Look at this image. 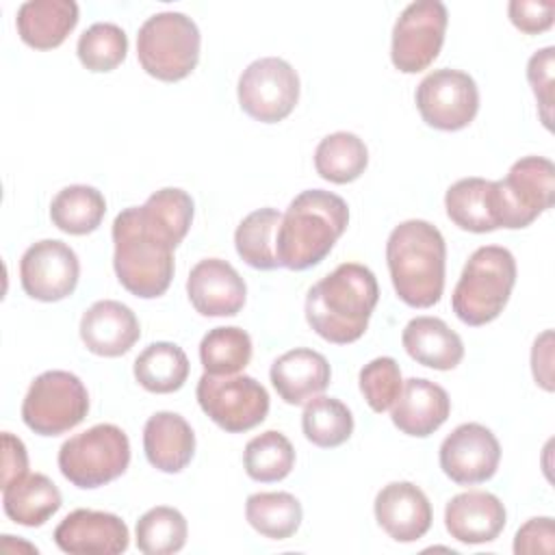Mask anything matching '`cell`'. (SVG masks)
<instances>
[{
  "mask_svg": "<svg viewBox=\"0 0 555 555\" xmlns=\"http://www.w3.org/2000/svg\"><path fill=\"white\" fill-rule=\"evenodd\" d=\"M375 273L360 262H343L306 295V321L327 343H356L377 306Z\"/></svg>",
  "mask_w": 555,
  "mask_h": 555,
  "instance_id": "obj_1",
  "label": "cell"
},
{
  "mask_svg": "<svg viewBox=\"0 0 555 555\" xmlns=\"http://www.w3.org/2000/svg\"><path fill=\"white\" fill-rule=\"evenodd\" d=\"M349 223L347 202L323 189L301 191L282 215L275 236L280 267L306 271L332 251Z\"/></svg>",
  "mask_w": 555,
  "mask_h": 555,
  "instance_id": "obj_2",
  "label": "cell"
},
{
  "mask_svg": "<svg viewBox=\"0 0 555 555\" xmlns=\"http://www.w3.org/2000/svg\"><path fill=\"white\" fill-rule=\"evenodd\" d=\"M386 262L397 297L412 308H431L444 291L447 245L425 219H408L386 241Z\"/></svg>",
  "mask_w": 555,
  "mask_h": 555,
  "instance_id": "obj_3",
  "label": "cell"
},
{
  "mask_svg": "<svg viewBox=\"0 0 555 555\" xmlns=\"http://www.w3.org/2000/svg\"><path fill=\"white\" fill-rule=\"evenodd\" d=\"M113 267L119 284L141 299L160 297L173 278V249L154 232L141 206L124 208L113 221Z\"/></svg>",
  "mask_w": 555,
  "mask_h": 555,
  "instance_id": "obj_4",
  "label": "cell"
},
{
  "mask_svg": "<svg viewBox=\"0 0 555 555\" xmlns=\"http://www.w3.org/2000/svg\"><path fill=\"white\" fill-rule=\"evenodd\" d=\"M514 284L516 260L512 251L499 245L477 247L453 288L451 308L462 323L486 325L503 312Z\"/></svg>",
  "mask_w": 555,
  "mask_h": 555,
  "instance_id": "obj_5",
  "label": "cell"
},
{
  "mask_svg": "<svg viewBox=\"0 0 555 555\" xmlns=\"http://www.w3.org/2000/svg\"><path fill=\"white\" fill-rule=\"evenodd\" d=\"M199 28L180 11H160L147 17L137 35L141 67L158 80L186 78L199 61Z\"/></svg>",
  "mask_w": 555,
  "mask_h": 555,
  "instance_id": "obj_6",
  "label": "cell"
},
{
  "mask_svg": "<svg viewBox=\"0 0 555 555\" xmlns=\"http://www.w3.org/2000/svg\"><path fill=\"white\" fill-rule=\"evenodd\" d=\"M130 440L113 423H100L65 440L59 449V468L76 488H100L126 473Z\"/></svg>",
  "mask_w": 555,
  "mask_h": 555,
  "instance_id": "obj_7",
  "label": "cell"
},
{
  "mask_svg": "<svg viewBox=\"0 0 555 555\" xmlns=\"http://www.w3.org/2000/svg\"><path fill=\"white\" fill-rule=\"evenodd\" d=\"M555 202V165L544 156L516 160L503 180L492 182V206L499 228H527Z\"/></svg>",
  "mask_w": 555,
  "mask_h": 555,
  "instance_id": "obj_8",
  "label": "cell"
},
{
  "mask_svg": "<svg viewBox=\"0 0 555 555\" xmlns=\"http://www.w3.org/2000/svg\"><path fill=\"white\" fill-rule=\"evenodd\" d=\"M89 412V392L69 371H46L33 379L22 401V421L39 436L74 429Z\"/></svg>",
  "mask_w": 555,
  "mask_h": 555,
  "instance_id": "obj_9",
  "label": "cell"
},
{
  "mask_svg": "<svg viewBox=\"0 0 555 555\" xmlns=\"http://www.w3.org/2000/svg\"><path fill=\"white\" fill-rule=\"evenodd\" d=\"M195 395L204 414L230 434L249 431L269 414V392L249 375L204 373Z\"/></svg>",
  "mask_w": 555,
  "mask_h": 555,
  "instance_id": "obj_10",
  "label": "cell"
},
{
  "mask_svg": "<svg viewBox=\"0 0 555 555\" xmlns=\"http://www.w3.org/2000/svg\"><path fill=\"white\" fill-rule=\"evenodd\" d=\"M236 93L241 108L251 119L275 124L293 113L299 100V76L284 59H256L243 69Z\"/></svg>",
  "mask_w": 555,
  "mask_h": 555,
  "instance_id": "obj_11",
  "label": "cell"
},
{
  "mask_svg": "<svg viewBox=\"0 0 555 555\" xmlns=\"http://www.w3.org/2000/svg\"><path fill=\"white\" fill-rule=\"evenodd\" d=\"M449 13L440 0H416L408 4L395 22L390 59L403 74L427 69L442 43Z\"/></svg>",
  "mask_w": 555,
  "mask_h": 555,
  "instance_id": "obj_12",
  "label": "cell"
},
{
  "mask_svg": "<svg viewBox=\"0 0 555 555\" xmlns=\"http://www.w3.org/2000/svg\"><path fill=\"white\" fill-rule=\"evenodd\" d=\"M423 121L436 130H462L479 111V89L466 72L442 67L427 74L414 93Z\"/></svg>",
  "mask_w": 555,
  "mask_h": 555,
  "instance_id": "obj_13",
  "label": "cell"
},
{
  "mask_svg": "<svg viewBox=\"0 0 555 555\" xmlns=\"http://www.w3.org/2000/svg\"><path fill=\"white\" fill-rule=\"evenodd\" d=\"M80 262L76 251L56 238L33 243L20 260V282L37 301H61L76 291Z\"/></svg>",
  "mask_w": 555,
  "mask_h": 555,
  "instance_id": "obj_14",
  "label": "cell"
},
{
  "mask_svg": "<svg viewBox=\"0 0 555 555\" xmlns=\"http://www.w3.org/2000/svg\"><path fill=\"white\" fill-rule=\"evenodd\" d=\"M499 462L501 444L481 423L457 425L440 444V468L460 486L488 481L494 477Z\"/></svg>",
  "mask_w": 555,
  "mask_h": 555,
  "instance_id": "obj_15",
  "label": "cell"
},
{
  "mask_svg": "<svg viewBox=\"0 0 555 555\" xmlns=\"http://www.w3.org/2000/svg\"><path fill=\"white\" fill-rule=\"evenodd\" d=\"M54 542L69 555H117L128 548L130 533L117 514L80 507L56 525Z\"/></svg>",
  "mask_w": 555,
  "mask_h": 555,
  "instance_id": "obj_16",
  "label": "cell"
},
{
  "mask_svg": "<svg viewBox=\"0 0 555 555\" xmlns=\"http://www.w3.org/2000/svg\"><path fill=\"white\" fill-rule=\"evenodd\" d=\"M186 295L204 317H234L245 306L247 286L230 262L204 258L186 278Z\"/></svg>",
  "mask_w": 555,
  "mask_h": 555,
  "instance_id": "obj_17",
  "label": "cell"
},
{
  "mask_svg": "<svg viewBox=\"0 0 555 555\" xmlns=\"http://www.w3.org/2000/svg\"><path fill=\"white\" fill-rule=\"evenodd\" d=\"M379 527L397 542H416L431 527V503L412 481L384 486L373 503Z\"/></svg>",
  "mask_w": 555,
  "mask_h": 555,
  "instance_id": "obj_18",
  "label": "cell"
},
{
  "mask_svg": "<svg viewBox=\"0 0 555 555\" xmlns=\"http://www.w3.org/2000/svg\"><path fill=\"white\" fill-rule=\"evenodd\" d=\"M141 327L137 314L121 301L100 299L89 306L80 319V338L85 347L102 358H117L132 349Z\"/></svg>",
  "mask_w": 555,
  "mask_h": 555,
  "instance_id": "obj_19",
  "label": "cell"
},
{
  "mask_svg": "<svg viewBox=\"0 0 555 555\" xmlns=\"http://www.w3.org/2000/svg\"><path fill=\"white\" fill-rule=\"evenodd\" d=\"M507 520L499 496L483 490L455 494L444 507V527L462 544H483L499 538Z\"/></svg>",
  "mask_w": 555,
  "mask_h": 555,
  "instance_id": "obj_20",
  "label": "cell"
},
{
  "mask_svg": "<svg viewBox=\"0 0 555 555\" xmlns=\"http://www.w3.org/2000/svg\"><path fill=\"white\" fill-rule=\"evenodd\" d=\"M451 412L447 390L429 379L410 377L392 403V425L414 438L431 436Z\"/></svg>",
  "mask_w": 555,
  "mask_h": 555,
  "instance_id": "obj_21",
  "label": "cell"
},
{
  "mask_svg": "<svg viewBox=\"0 0 555 555\" xmlns=\"http://www.w3.org/2000/svg\"><path fill=\"white\" fill-rule=\"evenodd\" d=\"M269 377L282 401L304 405L327 388L332 369L323 353L297 347L273 360Z\"/></svg>",
  "mask_w": 555,
  "mask_h": 555,
  "instance_id": "obj_22",
  "label": "cell"
},
{
  "mask_svg": "<svg viewBox=\"0 0 555 555\" xmlns=\"http://www.w3.org/2000/svg\"><path fill=\"white\" fill-rule=\"evenodd\" d=\"M143 451L147 462L163 473H180L193 460L195 434L184 416L156 412L143 427Z\"/></svg>",
  "mask_w": 555,
  "mask_h": 555,
  "instance_id": "obj_23",
  "label": "cell"
},
{
  "mask_svg": "<svg viewBox=\"0 0 555 555\" xmlns=\"http://www.w3.org/2000/svg\"><path fill=\"white\" fill-rule=\"evenodd\" d=\"M78 24L74 0H28L20 4L15 26L20 39L35 50L61 46Z\"/></svg>",
  "mask_w": 555,
  "mask_h": 555,
  "instance_id": "obj_24",
  "label": "cell"
},
{
  "mask_svg": "<svg viewBox=\"0 0 555 555\" xmlns=\"http://www.w3.org/2000/svg\"><path fill=\"white\" fill-rule=\"evenodd\" d=\"M401 343L412 360L436 371H451L464 358L460 334L438 317H416L408 321Z\"/></svg>",
  "mask_w": 555,
  "mask_h": 555,
  "instance_id": "obj_25",
  "label": "cell"
},
{
  "mask_svg": "<svg viewBox=\"0 0 555 555\" xmlns=\"http://www.w3.org/2000/svg\"><path fill=\"white\" fill-rule=\"evenodd\" d=\"M61 503V490L43 473H26L2 488L4 514L24 527L46 525L59 512Z\"/></svg>",
  "mask_w": 555,
  "mask_h": 555,
  "instance_id": "obj_26",
  "label": "cell"
},
{
  "mask_svg": "<svg viewBox=\"0 0 555 555\" xmlns=\"http://www.w3.org/2000/svg\"><path fill=\"white\" fill-rule=\"evenodd\" d=\"M444 208L449 219L466 232H492L496 230L492 206V180L462 178L447 189Z\"/></svg>",
  "mask_w": 555,
  "mask_h": 555,
  "instance_id": "obj_27",
  "label": "cell"
},
{
  "mask_svg": "<svg viewBox=\"0 0 555 555\" xmlns=\"http://www.w3.org/2000/svg\"><path fill=\"white\" fill-rule=\"evenodd\" d=\"M189 377V358L176 343L158 340L147 345L134 360V379L156 395L176 392Z\"/></svg>",
  "mask_w": 555,
  "mask_h": 555,
  "instance_id": "obj_28",
  "label": "cell"
},
{
  "mask_svg": "<svg viewBox=\"0 0 555 555\" xmlns=\"http://www.w3.org/2000/svg\"><path fill=\"white\" fill-rule=\"evenodd\" d=\"M106 212L104 195L89 184H69L61 189L50 204L52 223L67 234L82 236L102 223Z\"/></svg>",
  "mask_w": 555,
  "mask_h": 555,
  "instance_id": "obj_29",
  "label": "cell"
},
{
  "mask_svg": "<svg viewBox=\"0 0 555 555\" xmlns=\"http://www.w3.org/2000/svg\"><path fill=\"white\" fill-rule=\"evenodd\" d=\"M369 165V150L353 132H332L319 141L314 150L317 173L334 184L358 180Z\"/></svg>",
  "mask_w": 555,
  "mask_h": 555,
  "instance_id": "obj_30",
  "label": "cell"
},
{
  "mask_svg": "<svg viewBox=\"0 0 555 555\" xmlns=\"http://www.w3.org/2000/svg\"><path fill=\"white\" fill-rule=\"evenodd\" d=\"M282 215L271 206L258 208L243 217L234 232L236 254L243 258V262L260 271H271L280 267L275 256V236Z\"/></svg>",
  "mask_w": 555,
  "mask_h": 555,
  "instance_id": "obj_31",
  "label": "cell"
},
{
  "mask_svg": "<svg viewBox=\"0 0 555 555\" xmlns=\"http://www.w3.org/2000/svg\"><path fill=\"white\" fill-rule=\"evenodd\" d=\"M301 503L291 492H256L247 496L245 518L264 538L286 540L301 525Z\"/></svg>",
  "mask_w": 555,
  "mask_h": 555,
  "instance_id": "obj_32",
  "label": "cell"
},
{
  "mask_svg": "<svg viewBox=\"0 0 555 555\" xmlns=\"http://www.w3.org/2000/svg\"><path fill=\"white\" fill-rule=\"evenodd\" d=\"M301 429L312 444L334 449L351 438L353 416L340 399L317 395L304 408Z\"/></svg>",
  "mask_w": 555,
  "mask_h": 555,
  "instance_id": "obj_33",
  "label": "cell"
},
{
  "mask_svg": "<svg viewBox=\"0 0 555 555\" xmlns=\"http://www.w3.org/2000/svg\"><path fill=\"white\" fill-rule=\"evenodd\" d=\"M145 223L158 232L171 247H178L193 221V199L186 191L165 186L147 197L141 206Z\"/></svg>",
  "mask_w": 555,
  "mask_h": 555,
  "instance_id": "obj_34",
  "label": "cell"
},
{
  "mask_svg": "<svg viewBox=\"0 0 555 555\" xmlns=\"http://www.w3.org/2000/svg\"><path fill=\"white\" fill-rule=\"evenodd\" d=\"M243 466L254 481H282L295 466V449L282 431L267 429L245 444Z\"/></svg>",
  "mask_w": 555,
  "mask_h": 555,
  "instance_id": "obj_35",
  "label": "cell"
},
{
  "mask_svg": "<svg viewBox=\"0 0 555 555\" xmlns=\"http://www.w3.org/2000/svg\"><path fill=\"white\" fill-rule=\"evenodd\" d=\"M199 360L204 373L234 375L251 360V338L236 325L212 327L199 343Z\"/></svg>",
  "mask_w": 555,
  "mask_h": 555,
  "instance_id": "obj_36",
  "label": "cell"
},
{
  "mask_svg": "<svg viewBox=\"0 0 555 555\" xmlns=\"http://www.w3.org/2000/svg\"><path fill=\"white\" fill-rule=\"evenodd\" d=\"M137 546L145 555H171L186 544V518L169 505L147 509L134 527Z\"/></svg>",
  "mask_w": 555,
  "mask_h": 555,
  "instance_id": "obj_37",
  "label": "cell"
},
{
  "mask_svg": "<svg viewBox=\"0 0 555 555\" xmlns=\"http://www.w3.org/2000/svg\"><path fill=\"white\" fill-rule=\"evenodd\" d=\"M76 54L89 72H113L128 54V35L113 22H95L78 37Z\"/></svg>",
  "mask_w": 555,
  "mask_h": 555,
  "instance_id": "obj_38",
  "label": "cell"
},
{
  "mask_svg": "<svg viewBox=\"0 0 555 555\" xmlns=\"http://www.w3.org/2000/svg\"><path fill=\"white\" fill-rule=\"evenodd\" d=\"M358 382H360V392L364 395L373 412H386L388 408H392V403L397 401L403 388L401 369L397 360L390 356H382L364 364L360 369Z\"/></svg>",
  "mask_w": 555,
  "mask_h": 555,
  "instance_id": "obj_39",
  "label": "cell"
},
{
  "mask_svg": "<svg viewBox=\"0 0 555 555\" xmlns=\"http://www.w3.org/2000/svg\"><path fill=\"white\" fill-rule=\"evenodd\" d=\"M553 56H555V48L546 46L538 50L527 63V78L540 104V117L546 128H551V106H553Z\"/></svg>",
  "mask_w": 555,
  "mask_h": 555,
  "instance_id": "obj_40",
  "label": "cell"
},
{
  "mask_svg": "<svg viewBox=\"0 0 555 555\" xmlns=\"http://www.w3.org/2000/svg\"><path fill=\"white\" fill-rule=\"evenodd\" d=\"M507 13L512 24L518 30L527 35H538L553 26L555 2L553 0H512L507 4Z\"/></svg>",
  "mask_w": 555,
  "mask_h": 555,
  "instance_id": "obj_41",
  "label": "cell"
},
{
  "mask_svg": "<svg viewBox=\"0 0 555 555\" xmlns=\"http://www.w3.org/2000/svg\"><path fill=\"white\" fill-rule=\"evenodd\" d=\"M555 551V525L551 516L529 518L514 535L516 555H551Z\"/></svg>",
  "mask_w": 555,
  "mask_h": 555,
  "instance_id": "obj_42",
  "label": "cell"
},
{
  "mask_svg": "<svg viewBox=\"0 0 555 555\" xmlns=\"http://www.w3.org/2000/svg\"><path fill=\"white\" fill-rule=\"evenodd\" d=\"M28 473V453L24 442L11 431H2V488Z\"/></svg>",
  "mask_w": 555,
  "mask_h": 555,
  "instance_id": "obj_43",
  "label": "cell"
},
{
  "mask_svg": "<svg viewBox=\"0 0 555 555\" xmlns=\"http://www.w3.org/2000/svg\"><path fill=\"white\" fill-rule=\"evenodd\" d=\"M531 369L535 384L544 390H553V332H542L531 349Z\"/></svg>",
  "mask_w": 555,
  "mask_h": 555,
  "instance_id": "obj_44",
  "label": "cell"
}]
</instances>
